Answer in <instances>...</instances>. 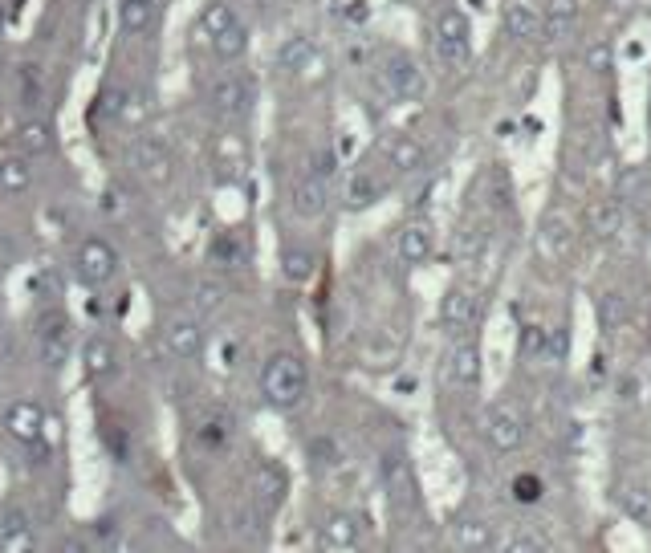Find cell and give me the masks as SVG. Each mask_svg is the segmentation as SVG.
Masks as SVG:
<instances>
[{"instance_id": "obj_1", "label": "cell", "mask_w": 651, "mask_h": 553, "mask_svg": "<svg viewBox=\"0 0 651 553\" xmlns=\"http://www.w3.org/2000/svg\"><path fill=\"white\" fill-rule=\"evenodd\" d=\"M306 391H310V375H306V362L298 354L281 350L261 366V395H265L269 407L293 411L306 399Z\"/></svg>"}, {"instance_id": "obj_2", "label": "cell", "mask_w": 651, "mask_h": 553, "mask_svg": "<svg viewBox=\"0 0 651 553\" xmlns=\"http://www.w3.org/2000/svg\"><path fill=\"white\" fill-rule=\"evenodd\" d=\"M436 53L448 70H464L472 57V25L460 9H444L436 21Z\"/></svg>"}, {"instance_id": "obj_3", "label": "cell", "mask_w": 651, "mask_h": 553, "mask_svg": "<svg viewBox=\"0 0 651 553\" xmlns=\"http://www.w3.org/2000/svg\"><path fill=\"white\" fill-rule=\"evenodd\" d=\"M383 86L399 102H420L428 94V78L420 70V61L411 53H399V49L383 57Z\"/></svg>"}, {"instance_id": "obj_4", "label": "cell", "mask_w": 651, "mask_h": 553, "mask_svg": "<svg viewBox=\"0 0 651 553\" xmlns=\"http://www.w3.org/2000/svg\"><path fill=\"white\" fill-rule=\"evenodd\" d=\"M74 273H78L82 285H106L118 273V253L110 249L106 240L90 236V240L78 244V253H74Z\"/></svg>"}, {"instance_id": "obj_5", "label": "cell", "mask_w": 651, "mask_h": 553, "mask_svg": "<svg viewBox=\"0 0 651 553\" xmlns=\"http://www.w3.org/2000/svg\"><path fill=\"white\" fill-rule=\"evenodd\" d=\"M131 167L139 171V179H147L151 188H167L175 179V159L159 139H139L131 147Z\"/></svg>"}, {"instance_id": "obj_6", "label": "cell", "mask_w": 651, "mask_h": 553, "mask_svg": "<svg viewBox=\"0 0 651 553\" xmlns=\"http://www.w3.org/2000/svg\"><path fill=\"white\" fill-rule=\"evenodd\" d=\"M485 436L497 452H517L525 444V415L513 403H497L485 415Z\"/></svg>"}, {"instance_id": "obj_7", "label": "cell", "mask_w": 651, "mask_h": 553, "mask_svg": "<svg viewBox=\"0 0 651 553\" xmlns=\"http://www.w3.org/2000/svg\"><path fill=\"white\" fill-rule=\"evenodd\" d=\"M37 342H41V358L49 366H62L74 350V330H70V318L66 314H41L37 322Z\"/></svg>"}, {"instance_id": "obj_8", "label": "cell", "mask_w": 651, "mask_h": 553, "mask_svg": "<svg viewBox=\"0 0 651 553\" xmlns=\"http://www.w3.org/2000/svg\"><path fill=\"white\" fill-rule=\"evenodd\" d=\"M253 94H257V86L245 78H220L208 86V110L220 118H236L253 106Z\"/></svg>"}, {"instance_id": "obj_9", "label": "cell", "mask_w": 651, "mask_h": 553, "mask_svg": "<svg viewBox=\"0 0 651 553\" xmlns=\"http://www.w3.org/2000/svg\"><path fill=\"white\" fill-rule=\"evenodd\" d=\"M163 346L171 358H180V362H192L204 354V326L196 318H171L163 326Z\"/></svg>"}, {"instance_id": "obj_10", "label": "cell", "mask_w": 651, "mask_h": 553, "mask_svg": "<svg viewBox=\"0 0 651 553\" xmlns=\"http://www.w3.org/2000/svg\"><path fill=\"white\" fill-rule=\"evenodd\" d=\"M5 432H9L13 444H21V448H37V440H41V432H45V415H41V407H37L33 399L13 403V407L5 411Z\"/></svg>"}, {"instance_id": "obj_11", "label": "cell", "mask_w": 651, "mask_h": 553, "mask_svg": "<svg viewBox=\"0 0 651 553\" xmlns=\"http://www.w3.org/2000/svg\"><path fill=\"white\" fill-rule=\"evenodd\" d=\"M289 208H293V216L298 220H318L326 208H330V188H326V179L322 175H306V179H298V188H293V196H289Z\"/></svg>"}, {"instance_id": "obj_12", "label": "cell", "mask_w": 651, "mask_h": 553, "mask_svg": "<svg viewBox=\"0 0 651 553\" xmlns=\"http://www.w3.org/2000/svg\"><path fill=\"white\" fill-rule=\"evenodd\" d=\"M285 493H289L285 468L273 464V460H257V468H253V497H257V505L273 513V509L285 501Z\"/></svg>"}, {"instance_id": "obj_13", "label": "cell", "mask_w": 651, "mask_h": 553, "mask_svg": "<svg viewBox=\"0 0 651 553\" xmlns=\"http://www.w3.org/2000/svg\"><path fill=\"white\" fill-rule=\"evenodd\" d=\"M444 375H448V383H452V387L472 391V387L481 383V346H477V342H460V346L448 354Z\"/></svg>"}, {"instance_id": "obj_14", "label": "cell", "mask_w": 651, "mask_h": 553, "mask_svg": "<svg viewBox=\"0 0 651 553\" xmlns=\"http://www.w3.org/2000/svg\"><path fill=\"white\" fill-rule=\"evenodd\" d=\"M452 545L464 553H485L497 545V537H493V525L481 517H456L452 521Z\"/></svg>"}, {"instance_id": "obj_15", "label": "cell", "mask_w": 651, "mask_h": 553, "mask_svg": "<svg viewBox=\"0 0 651 553\" xmlns=\"http://www.w3.org/2000/svg\"><path fill=\"white\" fill-rule=\"evenodd\" d=\"M432 249H436V236H432L428 224H407L399 232V240H395V253H399L403 265H424L432 257Z\"/></svg>"}, {"instance_id": "obj_16", "label": "cell", "mask_w": 651, "mask_h": 553, "mask_svg": "<svg viewBox=\"0 0 651 553\" xmlns=\"http://www.w3.org/2000/svg\"><path fill=\"white\" fill-rule=\"evenodd\" d=\"M326 549H359L363 545V521L354 513H330L322 525Z\"/></svg>"}, {"instance_id": "obj_17", "label": "cell", "mask_w": 651, "mask_h": 553, "mask_svg": "<svg viewBox=\"0 0 651 553\" xmlns=\"http://www.w3.org/2000/svg\"><path fill=\"white\" fill-rule=\"evenodd\" d=\"M82 371H86V379L106 383V379L118 371V350H114L106 338H90V342L82 346Z\"/></svg>"}, {"instance_id": "obj_18", "label": "cell", "mask_w": 651, "mask_h": 553, "mask_svg": "<svg viewBox=\"0 0 651 553\" xmlns=\"http://www.w3.org/2000/svg\"><path fill=\"white\" fill-rule=\"evenodd\" d=\"M440 322L456 334V330H468L472 322H477V297H472L468 289H452V293H444V301H440Z\"/></svg>"}, {"instance_id": "obj_19", "label": "cell", "mask_w": 651, "mask_h": 553, "mask_svg": "<svg viewBox=\"0 0 651 553\" xmlns=\"http://www.w3.org/2000/svg\"><path fill=\"white\" fill-rule=\"evenodd\" d=\"M0 549H5V553H33V549H41V541H37V533H33L25 513H5V521H0Z\"/></svg>"}, {"instance_id": "obj_20", "label": "cell", "mask_w": 651, "mask_h": 553, "mask_svg": "<svg viewBox=\"0 0 651 553\" xmlns=\"http://www.w3.org/2000/svg\"><path fill=\"white\" fill-rule=\"evenodd\" d=\"M424 159H428V151H424V143L416 135H395L387 143V163L395 171H416V167H424Z\"/></svg>"}, {"instance_id": "obj_21", "label": "cell", "mask_w": 651, "mask_h": 553, "mask_svg": "<svg viewBox=\"0 0 651 553\" xmlns=\"http://www.w3.org/2000/svg\"><path fill=\"white\" fill-rule=\"evenodd\" d=\"M505 33L513 41H538L546 33V25H542V17L529 9V5H509L505 9Z\"/></svg>"}, {"instance_id": "obj_22", "label": "cell", "mask_w": 651, "mask_h": 553, "mask_svg": "<svg viewBox=\"0 0 651 553\" xmlns=\"http://www.w3.org/2000/svg\"><path fill=\"white\" fill-rule=\"evenodd\" d=\"M318 273V257L310 249H298V244H289L281 249V277L293 281V285H306L310 277Z\"/></svg>"}, {"instance_id": "obj_23", "label": "cell", "mask_w": 651, "mask_h": 553, "mask_svg": "<svg viewBox=\"0 0 651 553\" xmlns=\"http://www.w3.org/2000/svg\"><path fill=\"white\" fill-rule=\"evenodd\" d=\"M379 196H383V183H379L371 171H354V175L346 179V208L363 212V208H371Z\"/></svg>"}, {"instance_id": "obj_24", "label": "cell", "mask_w": 651, "mask_h": 553, "mask_svg": "<svg viewBox=\"0 0 651 553\" xmlns=\"http://www.w3.org/2000/svg\"><path fill=\"white\" fill-rule=\"evenodd\" d=\"M586 228L595 236H615L623 228V204L619 200H599L586 208Z\"/></svg>"}, {"instance_id": "obj_25", "label": "cell", "mask_w": 651, "mask_h": 553, "mask_svg": "<svg viewBox=\"0 0 651 553\" xmlns=\"http://www.w3.org/2000/svg\"><path fill=\"white\" fill-rule=\"evenodd\" d=\"M310 57H314V41L306 33H293V37H285L277 45V66L281 70H306Z\"/></svg>"}, {"instance_id": "obj_26", "label": "cell", "mask_w": 651, "mask_h": 553, "mask_svg": "<svg viewBox=\"0 0 651 553\" xmlns=\"http://www.w3.org/2000/svg\"><path fill=\"white\" fill-rule=\"evenodd\" d=\"M151 17H155V5H143V0H123V5H118V29H123L127 37L147 33Z\"/></svg>"}, {"instance_id": "obj_27", "label": "cell", "mask_w": 651, "mask_h": 553, "mask_svg": "<svg viewBox=\"0 0 651 553\" xmlns=\"http://www.w3.org/2000/svg\"><path fill=\"white\" fill-rule=\"evenodd\" d=\"M17 143H21V151L25 155H49L53 151V127L49 122H21L17 127Z\"/></svg>"}, {"instance_id": "obj_28", "label": "cell", "mask_w": 651, "mask_h": 553, "mask_svg": "<svg viewBox=\"0 0 651 553\" xmlns=\"http://www.w3.org/2000/svg\"><path fill=\"white\" fill-rule=\"evenodd\" d=\"M212 41V53L220 57V61H236L245 49H249V29L236 21V25H228L224 33H216V37H208Z\"/></svg>"}, {"instance_id": "obj_29", "label": "cell", "mask_w": 651, "mask_h": 553, "mask_svg": "<svg viewBox=\"0 0 651 553\" xmlns=\"http://www.w3.org/2000/svg\"><path fill=\"white\" fill-rule=\"evenodd\" d=\"M570 224L562 220V216H546V224H542V253L546 257H566L570 253Z\"/></svg>"}, {"instance_id": "obj_30", "label": "cell", "mask_w": 651, "mask_h": 553, "mask_svg": "<svg viewBox=\"0 0 651 553\" xmlns=\"http://www.w3.org/2000/svg\"><path fill=\"white\" fill-rule=\"evenodd\" d=\"M574 17H578V0H546V29L550 37H566L574 29Z\"/></svg>"}, {"instance_id": "obj_31", "label": "cell", "mask_w": 651, "mask_h": 553, "mask_svg": "<svg viewBox=\"0 0 651 553\" xmlns=\"http://www.w3.org/2000/svg\"><path fill=\"white\" fill-rule=\"evenodd\" d=\"M619 505H623L627 517L651 525V493H647L643 484H623V488H619Z\"/></svg>"}, {"instance_id": "obj_32", "label": "cell", "mask_w": 651, "mask_h": 553, "mask_svg": "<svg viewBox=\"0 0 651 553\" xmlns=\"http://www.w3.org/2000/svg\"><path fill=\"white\" fill-rule=\"evenodd\" d=\"M228 25H236L232 5H224V0H212V5H204V13H200V29H204V37H216V33H224Z\"/></svg>"}, {"instance_id": "obj_33", "label": "cell", "mask_w": 651, "mask_h": 553, "mask_svg": "<svg viewBox=\"0 0 651 553\" xmlns=\"http://www.w3.org/2000/svg\"><path fill=\"white\" fill-rule=\"evenodd\" d=\"M383 480H387V488H391L395 497H407V488H411V472H407V460H403L399 452L383 456Z\"/></svg>"}, {"instance_id": "obj_34", "label": "cell", "mask_w": 651, "mask_h": 553, "mask_svg": "<svg viewBox=\"0 0 651 553\" xmlns=\"http://www.w3.org/2000/svg\"><path fill=\"white\" fill-rule=\"evenodd\" d=\"M501 549H505V553H546L550 541L538 537V533H529V529H517V533H509V537L501 541Z\"/></svg>"}, {"instance_id": "obj_35", "label": "cell", "mask_w": 651, "mask_h": 553, "mask_svg": "<svg viewBox=\"0 0 651 553\" xmlns=\"http://www.w3.org/2000/svg\"><path fill=\"white\" fill-rule=\"evenodd\" d=\"M192 305H196L200 314H216L220 305H224V285H220V281H200V285H196Z\"/></svg>"}, {"instance_id": "obj_36", "label": "cell", "mask_w": 651, "mask_h": 553, "mask_svg": "<svg viewBox=\"0 0 651 553\" xmlns=\"http://www.w3.org/2000/svg\"><path fill=\"white\" fill-rule=\"evenodd\" d=\"M0 183H5L9 192H25V188H29V167H25L21 159L0 163Z\"/></svg>"}, {"instance_id": "obj_37", "label": "cell", "mask_w": 651, "mask_h": 553, "mask_svg": "<svg viewBox=\"0 0 651 553\" xmlns=\"http://www.w3.org/2000/svg\"><path fill=\"white\" fill-rule=\"evenodd\" d=\"M538 497H542V480H538V476H529V472H525V476H517V480H513V501H521V505H534Z\"/></svg>"}, {"instance_id": "obj_38", "label": "cell", "mask_w": 651, "mask_h": 553, "mask_svg": "<svg viewBox=\"0 0 651 553\" xmlns=\"http://www.w3.org/2000/svg\"><path fill=\"white\" fill-rule=\"evenodd\" d=\"M623 318H627V301H623V293H607V297H603V326L615 330Z\"/></svg>"}, {"instance_id": "obj_39", "label": "cell", "mask_w": 651, "mask_h": 553, "mask_svg": "<svg viewBox=\"0 0 651 553\" xmlns=\"http://www.w3.org/2000/svg\"><path fill=\"white\" fill-rule=\"evenodd\" d=\"M586 70H595V74H607L611 70V45L607 41H595L586 49Z\"/></svg>"}, {"instance_id": "obj_40", "label": "cell", "mask_w": 651, "mask_h": 553, "mask_svg": "<svg viewBox=\"0 0 651 553\" xmlns=\"http://www.w3.org/2000/svg\"><path fill=\"white\" fill-rule=\"evenodd\" d=\"M542 350H546V330L542 326H525L521 330V354L525 358H538Z\"/></svg>"}, {"instance_id": "obj_41", "label": "cell", "mask_w": 651, "mask_h": 553, "mask_svg": "<svg viewBox=\"0 0 651 553\" xmlns=\"http://www.w3.org/2000/svg\"><path fill=\"white\" fill-rule=\"evenodd\" d=\"M566 350H570V334L566 330H554V334H546V358H554V362H566Z\"/></svg>"}, {"instance_id": "obj_42", "label": "cell", "mask_w": 651, "mask_h": 553, "mask_svg": "<svg viewBox=\"0 0 651 553\" xmlns=\"http://www.w3.org/2000/svg\"><path fill=\"white\" fill-rule=\"evenodd\" d=\"M314 175H322V179L334 175V155H330V151H322V155L314 159Z\"/></svg>"}, {"instance_id": "obj_43", "label": "cell", "mask_w": 651, "mask_h": 553, "mask_svg": "<svg viewBox=\"0 0 651 553\" xmlns=\"http://www.w3.org/2000/svg\"><path fill=\"white\" fill-rule=\"evenodd\" d=\"M603 5H615L619 9V5H627V0H603Z\"/></svg>"}, {"instance_id": "obj_44", "label": "cell", "mask_w": 651, "mask_h": 553, "mask_svg": "<svg viewBox=\"0 0 651 553\" xmlns=\"http://www.w3.org/2000/svg\"><path fill=\"white\" fill-rule=\"evenodd\" d=\"M0 25H5V13H0Z\"/></svg>"}, {"instance_id": "obj_45", "label": "cell", "mask_w": 651, "mask_h": 553, "mask_svg": "<svg viewBox=\"0 0 651 553\" xmlns=\"http://www.w3.org/2000/svg\"><path fill=\"white\" fill-rule=\"evenodd\" d=\"M143 5H155V0H143Z\"/></svg>"}]
</instances>
